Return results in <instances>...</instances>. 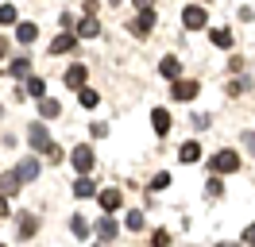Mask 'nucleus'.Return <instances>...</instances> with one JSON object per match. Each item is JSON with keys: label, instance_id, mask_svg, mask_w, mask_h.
Wrapping results in <instances>:
<instances>
[{"label": "nucleus", "instance_id": "obj_31", "mask_svg": "<svg viewBox=\"0 0 255 247\" xmlns=\"http://www.w3.org/2000/svg\"><path fill=\"white\" fill-rule=\"evenodd\" d=\"M151 244H170V232H166V228H159V232H155V236H151Z\"/></svg>", "mask_w": 255, "mask_h": 247}, {"label": "nucleus", "instance_id": "obj_23", "mask_svg": "<svg viewBox=\"0 0 255 247\" xmlns=\"http://www.w3.org/2000/svg\"><path fill=\"white\" fill-rule=\"evenodd\" d=\"M8 74H12V77H27V74H31V62H27V58H12Z\"/></svg>", "mask_w": 255, "mask_h": 247}, {"label": "nucleus", "instance_id": "obj_33", "mask_svg": "<svg viewBox=\"0 0 255 247\" xmlns=\"http://www.w3.org/2000/svg\"><path fill=\"white\" fill-rule=\"evenodd\" d=\"M228 70H232V74H244V58H228Z\"/></svg>", "mask_w": 255, "mask_h": 247}, {"label": "nucleus", "instance_id": "obj_32", "mask_svg": "<svg viewBox=\"0 0 255 247\" xmlns=\"http://www.w3.org/2000/svg\"><path fill=\"white\" fill-rule=\"evenodd\" d=\"M166 185H170V174H159V178L151 182V189H166Z\"/></svg>", "mask_w": 255, "mask_h": 247}, {"label": "nucleus", "instance_id": "obj_36", "mask_svg": "<svg viewBox=\"0 0 255 247\" xmlns=\"http://www.w3.org/2000/svg\"><path fill=\"white\" fill-rule=\"evenodd\" d=\"M244 143H248V151L255 154V135H252V131H248V135H244Z\"/></svg>", "mask_w": 255, "mask_h": 247}, {"label": "nucleus", "instance_id": "obj_29", "mask_svg": "<svg viewBox=\"0 0 255 247\" xmlns=\"http://www.w3.org/2000/svg\"><path fill=\"white\" fill-rule=\"evenodd\" d=\"M205 197L213 201V197H221V182L217 178H209V185H205Z\"/></svg>", "mask_w": 255, "mask_h": 247}, {"label": "nucleus", "instance_id": "obj_17", "mask_svg": "<svg viewBox=\"0 0 255 247\" xmlns=\"http://www.w3.org/2000/svg\"><path fill=\"white\" fill-rule=\"evenodd\" d=\"M16 39H19V43H23V46H31L35 43V39H39V27H35V23H16Z\"/></svg>", "mask_w": 255, "mask_h": 247}, {"label": "nucleus", "instance_id": "obj_37", "mask_svg": "<svg viewBox=\"0 0 255 247\" xmlns=\"http://www.w3.org/2000/svg\"><path fill=\"white\" fill-rule=\"evenodd\" d=\"M131 4H135V8H151L155 0H131Z\"/></svg>", "mask_w": 255, "mask_h": 247}, {"label": "nucleus", "instance_id": "obj_25", "mask_svg": "<svg viewBox=\"0 0 255 247\" xmlns=\"http://www.w3.org/2000/svg\"><path fill=\"white\" fill-rule=\"evenodd\" d=\"M70 228H74L78 240H85V236H89V220H85V216H70Z\"/></svg>", "mask_w": 255, "mask_h": 247}, {"label": "nucleus", "instance_id": "obj_9", "mask_svg": "<svg viewBox=\"0 0 255 247\" xmlns=\"http://www.w3.org/2000/svg\"><path fill=\"white\" fill-rule=\"evenodd\" d=\"M93 232H97V240H105V244H109V240H116V220H112V216H101V220H97L93 224Z\"/></svg>", "mask_w": 255, "mask_h": 247}, {"label": "nucleus", "instance_id": "obj_27", "mask_svg": "<svg viewBox=\"0 0 255 247\" xmlns=\"http://www.w3.org/2000/svg\"><path fill=\"white\" fill-rule=\"evenodd\" d=\"M124 224H128V232H139V228H143V213H128Z\"/></svg>", "mask_w": 255, "mask_h": 247}, {"label": "nucleus", "instance_id": "obj_6", "mask_svg": "<svg viewBox=\"0 0 255 247\" xmlns=\"http://www.w3.org/2000/svg\"><path fill=\"white\" fill-rule=\"evenodd\" d=\"M39 158H35V154H27V158H23V162H19L16 166V174H19V182H35V178H39Z\"/></svg>", "mask_w": 255, "mask_h": 247}, {"label": "nucleus", "instance_id": "obj_14", "mask_svg": "<svg viewBox=\"0 0 255 247\" xmlns=\"http://www.w3.org/2000/svg\"><path fill=\"white\" fill-rule=\"evenodd\" d=\"M66 50H74V35H70V31H62V35L50 43V54H54V58H58V54H66Z\"/></svg>", "mask_w": 255, "mask_h": 247}, {"label": "nucleus", "instance_id": "obj_4", "mask_svg": "<svg viewBox=\"0 0 255 247\" xmlns=\"http://www.w3.org/2000/svg\"><path fill=\"white\" fill-rule=\"evenodd\" d=\"M182 23H186L190 31H197V27H205V23H209V15H205V8H201V4H190V8L182 12Z\"/></svg>", "mask_w": 255, "mask_h": 247}, {"label": "nucleus", "instance_id": "obj_35", "mask_svg": "<svg viewBox=\"0 0 255 247\" xmlns=\"http://www.w3.org/2000/svg\"><path fill=\"white\" fill-rule=\"evenodd\" d=\"M8 213H12V209H8V197L0 193V216H8Z\"/></svg>", "mask_w": 255, "mask_h": 247}, {"label": "nucleus", "instance_id": "obj_38", "mask_svg": "<svg viewBox=\"0 0 255 247\" xmlns=\"http://www.w3.org/2000/svg\"><path fill=\"white\" fill-rule=\"evenodd\" d=\"M4 54H8V39H0V58H4Z\"/></svg>", "mask_w": 255, "mask_h": 247}, {"label": "nucleus", "instance_id": "obj_5", "mask_svg": "<svg viewBox=\"0 0 255 247\" xmlns=\"http://www.w3.org/2000/svg\"><path fill=\"white\" fill-rule=\"evenodd\" d=\"M27 143H31L35 151H47V147H50L47 127H43V124H31V127H27Z\"/></svg>", "mask_w": 255, "mask_h": 247}, {"label": "nucleus", "instance_id": "obj_8", "mask_svg": "<svg viewBox=\"0 0 255 247\" xmlns=\"http://www.w3.org/2000/svg\"><path fill=\"white\" fill-rule=\"evenodd\" d=\"M97 201H101V209H105V213H116V209H120V189H101V193H93Z\"/></svg>", "mask_w": 255, "mask_h": 247}, {"label": "nucleus", "instance_id": "obj_1", "mask_svg": "<svg viewBox=\"0 0 255 247\" xmlns=\"http://www.w3.org/2000/svg\"><path fill=\"white\" fill-rule=\"evenodd\" d=\"M209 166H213V174H236L240 170V154L236 151H217L213 158H209Z\"/></svg>", "mask_w": 255, "mask_h": 247}, {"label": "nucleus", "instance_id": "obj_39", "mask_svg": "<svg viewBox=\"0 0 255 247\" xmlns=\"http://www.w3.org/2000/svg\"><path fill=\"white\" fill-rule=\"evenodd\" d=\"M112 4H120V0H112Z\"/></svg>", "mask_w": 255, "mask_h": 247}, {"label": "nucleus", "instance_id": "obj_20", "mask_svg": "<svg viewBox=\"0 0 255 247\" xmlns=\"http://www.w3.org/2000/svg\"><path fill=\"white\" fill-rule=\"evenodd\" d=\"M209 39H213V46H224V50L236 43V39H232V31H224V27H213V31H209Z\"/></svg>", "mask_w": 255, "mask_h": 247}, {"label": "nucleus", "instance_id": "obj_26", "mask_svg": "<svg viewBox=\"0 0 255 247\" xmlns=\"http://www.w3.org/2000/svg\"><path fill=\"white\" fill-rule=\"evenodd\" d=\"M97 101H101L97 89H85V85H81V108H97Z\"/></svg>", "mask_w": 255, "mask_h": 247}, {"label": "nucleus", "instance_id": "obj_24", "mask_svg": "<svg viewBox=\"0 0 255 247\" xmlns=\"http://www.w3.org/2000/svg\"><path fill=\"white\" fill-rule=\"evenodd\" d=\"M248 85H252V77H244V74L232 77V81H228V97H240V93L248 89Z\"/></svg>", "mask_w": 255, "mask_h": 247}, {"label": "nucleus", "instance_id": "obj_12", "mask_svg": "<svg viewBox=\"0 0 255 247\" xmlns=\"http://www.w3.org/2000/svg\"><path fill=\"white\" fill-rule=\"evenodd\" d=\"M178 162H186V166H190V162H201V147H197V143H182V147H178Z\"/></svg>", "mask_w": 255, "mask_h": 247}, {"label": "nucleus", "instance_id": "obj_11", "mask_svg": "<svg viewBox=\"0 0 255 247\" xmlns=\"http://www.w3.org/2000/svg\"><path fill=\"white\" fill-rule=\"evenodd\" d=\"M39 232V216L35 213H19V240H31Z\"/></svg>", "mask_w": 255, "mask_h": 247}, {"label": "nucleus", "instance_id": "obj_22", "mask_svg": "<svg viewBox=\"0 0 255 247\" xmlns=\"http://www.w3.org/2000/svg\"><path fill=\"white\" fill-rule=\"evenodd\" d=\"M23 93H27V97H43V93H47V81H43V77H27Z\"/></svg>", "mask_w": 255, "mask_h": 247}, {"label": "nucleus", "instance_id": "obj_16", "mask_svg": "<svg viewBox=\"0 0 255 247\" xmlns=\"http://www.w3.org/2000/svg\"><path fill=\"white\" fill-rule=\"evenodd\" d=\"M74 193H78V197H93V193H97V182L89 178V174H81L78 182H74Z\"/></svg>", "mask_w": 255, "mask_h": 247}, {"label": "nucleus", "instance_id": "obj_18", "mask_svg": "<svg viewBox=\"0 0 255 247\" xmlns=\"http://www.w3.org/2000/svg\"><path fill=\"white\" fill-rule=\"evenodd\" d=\"M159 74L174 81V77H182V62H178V58H162L159 62Z\"/></svg>", "mask_w": 255, "mask_h": 247}, {"label": "nucleus", "instance_id": "obj_19", "mask_svg": "<svg viewBox=\"0 0 255 247\" xmlns=\"http://www.w3.org/2000/svg\"><path fill=\"white\" fill-rule=\"evenodd\" d=\"M151 124H155V131H159V135H166V131H170V112L155 108V112H151Z\"/></svg>", "mask_w": 255, "mask_h": 247}, {"label": "nucleus", "instance_id": "obj_28", "mask_svg": "<svg viewBox=\"0 0 255 247\" xmlns=\"http://www.w3.org/2000/svg\"><path fill=\"white\" fill-rule=\"evenodd\" d=\"M0 23H16V8H12V4L0 8Z\"/></svg>", "mask_w": 255, "mask_h": 247}, {"label": "nucleus", "instance_id": "obj_13", "mask_svg": "<svg viewBox=\"0 0 255 247\" xmlns=\"http://www.w3.org/2000/svg\"><path fill=\"white\" fill-rule=\"evenodd\" d=\"M85 77H89L85 66H70V70H66V85H70V89H81V85H85Z\"/></svg>", "mask_w": 255, "mask_h": 247}, {"label": "nucleus", "instance_id": "obj_10", "mask_svg": "<svg viewBox=\"0 0 255 247\" xmlns=\"http://www.w3.org/2000/svg\"><path fill=\"white\" fill-rule=\"evenodd\" d=\"M19 174L16 170H4V174H0V193H4V197H12V193H19Z\"/></svg>", "mask_w": 255, "mask_h": 247}, {"label": "nucleus", "instance_id": "obj_34", "mask_svg": "<svg viewBox=\"0 0 255 247\" xmlns=\"http://www.w3.org/2000/svg\"><path fill=\"white\" fill-rule=\"evenodd\" d=\"M244 244H255V224H248V228H244Z\"/></svg>", "mask_w": 255, "mask_h": 247}, {"label": "nucleus", "instance_id": "obj_21", "mask_svg": "<svg viewBox=\"0 0 255 247\" xmlns=\"http://www.w3.org/2000/svg\"><path fill=\"white\" fill-rule=\"evenodd\" d=\"M97 31H101V27H97V15H85V19L78 23V35H81V39H97Z\"/></svg>", "mask_w": 255, "mask_h": 247}, {"label": "nucleus", "instance_id": "obj_2", "mask_svg": "<svg viewBox=\"0 0 255 247\" xmlns=\"http://www.w3.org/2000/svg\"><path fill=\"white\" fill-rule=\"evenodd\" d=\"M128 27H131V35H135V39H147V35H151V27H155V8H139V15H135Z\"/></svg>", "mask_w": 255, "mask_h": 247}, {"label": "nucleus", "instance_id": "obj_3", "mask_svg": "<svg viewBox=\"0 0 255 247\" xmlns=\"http://www.w3.org/2000/svg\"><path fill=\"white\" fill-rule=\"evenodd\" d=\"M70 162H74V170H78V174H89V170L97 166V154H93V147H74Z\"/></svg>", "mask_w": 255, "mask_h": 247}, {"label": "nucleus", "instance_id": "obj_7", "mask_svg": "<svg viewBox=\"0 0 255 247\" xmlns=\"http://www.w3.org/2000/svg\"><path fill=\"white\" fill-rule=\"evenodd\" d=\"M197 89H201V85H197V81H182V77H174V101H193V97H197Z\"/></svg>", "mask_w": 255, "mask_h": 247}, {"label": "nucleus", "instance_id": "obj_30", "mask_svg": "<svg viewBox=\"0 0 255 247\" xmlns=\"http://www.w3.org/2000/svg\"><path fill=\"white\" fill-rule=\"evenodd\" d=\"M209 120H213V116H205V112H197V116H193V127H197V131H205V127H209Z\"/></svg>", "mask_w": 255, "mask_h": 247}, {"label": "nucleus", "instance_id": "obj_15", "mask_svg": "<svg viewBox=\"0 0 255 247\" xmlns=\"http://www.w3.org/2000/svg\"><path fill=\"white\" fill-rule=\"evenodd\" d=\"M58 112H62V105H58V101H50V97H39V116H43V120H54Z\"/></svg>", "mask_w": 255, "mask_h": 247}]
</instances>
